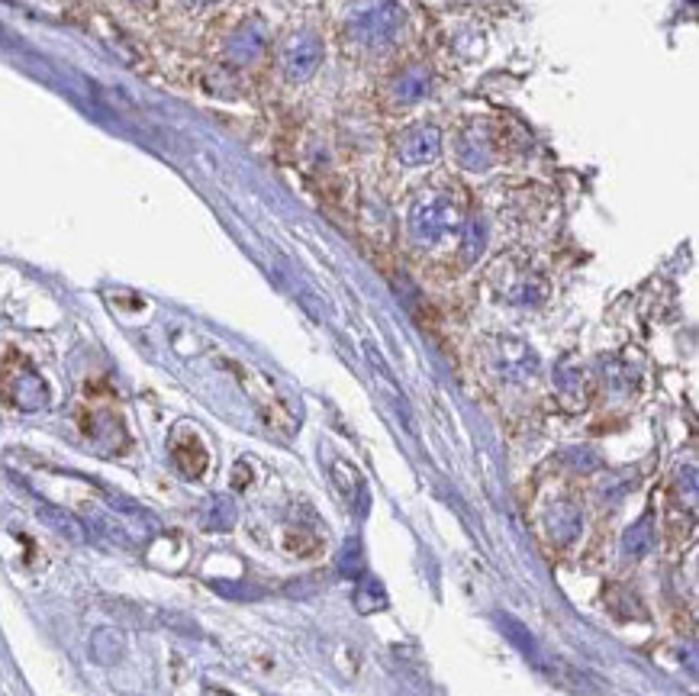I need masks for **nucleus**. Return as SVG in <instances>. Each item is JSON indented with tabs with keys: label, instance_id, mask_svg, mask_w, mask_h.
I'll list each match as a JSON object with an SVG mask.
<instances>
[{
	"label": "nucleus",
	"instance_id": "1",
	"mask_svg": "<svg viewBox=\"0 0 699 696\" xmlns=\"http://www.w3.org/2000/svg\"><path fill=\"white\" fill-rule=\"evenodd\" d=\"M403 23H406V13L397 0H374L371 7H364L352 17L348 36H352L361 49H387L393 46V39L400 36Z\"/></svg>",
	"mask_w": 699,
	"mask_h": 696
},
{
	"label": "nucleus",
	"instance_id": "2",
	"mask_svg": "<svg viewBox=\"0 0 699 696\" xmlns=\"http://www.w3.org/2000/svg\"><path fill=\"white\" fill-rule=\"evenodd\" d=\"M461 226V213L448 197H426L416 200L410 210V236L419 245H435L445 239L451 229Z\"/></svg>",
	"mask_w": 699,
	"mask_h": 696
},
{
	"label": "nucleus",
	"instance_id": "3",
	"mask_svg": "<svg viewBox=\"0 0 699 696\" xmlns=\"http://www.w3.org/2000/svg\"><path fill=\"white\" fill-rule=\"evenodd\" d=\"M323 62V42L313 33H297L281 52V68L290 81H307Z\"/></svg>",
	"mask_w": 699,
	"mask_h": 696
},
{
	"label": "nucleus",
	"instance_id": "4",
	"mask_svg": "<svg viewBox=\"0 0 699 696\" xmlns=\"http://www.w3.org/2000/svg\"><path fill=\"white\" fill-rule=\"evenodd\" d=\"M439 152H442V133L432 123L410 126L397 142V158L403 165H426Z\"/></svg>",
	"mask_w": 699,
	"mask_h": 696
},
{
	"label": "nucleus",
	"instance_id": "5",
	"mask_svg": "<svg viewBox=\"0 0 699 696\" xmlns=\"http://www.w3.org/2000/svg\"><path fill=\"white\" fill-rule=\"evenodd\" d=\"M429 84L432 81L426 68H410L397 78V84H393V97H397L400 104H416V100L429 94Z\"/></svg>",
	"mask_w": 699,
	"mask_h": 696
},
{
	"label": "nucleus",
	"instance_id": "6",
	"mask_svg": "<svg viewBox=\"0 0 699 696\" xmlns=\"http://www.w3.org/2000/svg\"><path fill=\"white\" fill-rule=\"evenodd\" d=\"M261 46H265V36H261V29L258 26H249V29H242V33L232 39V49L229 55L232 58H239V62H249V58H255L261 52Z\"/></svg>",
	"mask_w": 699,
	"mask_h": 696
},
{
	"label": "nucleus",
	"instance_id": "7",
	"mask_svg": "<svg viewBox=\"0 0 699 696\" xmlns=\"http://www.w3.org/2000/svg\"><path fill=\"white\" fill-rule=\"evenodd\" d=\"M42 516H46L49 526H58V529H62V532L68 535V539H75V542H81V539H84V529L78 526V519H71V516L58 513V510H46Z\"/></svg>",
	"mask_w": 699,
	"mask_h": 696
},
{
	"label": "nucleus",
	"instance_id": "8",
	"mask_svg": "<svg viewBox=\"0 0 699 696\" xmlns=\"http://www.w3.org/2000/svg\"><path fill=\"white\" fill-rule=\"evenodd\" d=\"M194 4H210V0H194Z\"/></svg>",
	"mask_w": 699,
	"mask_h": 696
}]
</instances>
